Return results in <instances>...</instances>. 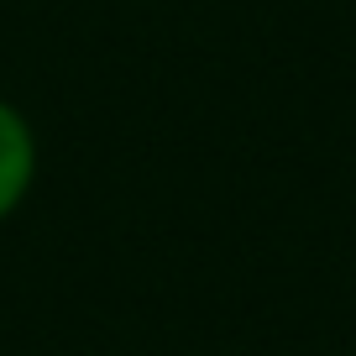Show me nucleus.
Returning a JSON list of instances; mask_svg holds the SVG:
<instances>
[{
    "label": "nucleus",
    "mask_w": 356,
    "mask_h": 356,
    "mask_svg": "<svg viewBox=\"0 0 356 356\" xmlns=\"http://www.w3.org/2000/svg\"><path fill=\"white\" fill-rule=\"evenodd\" d=\"M26 173H32V142H26V126L0 105V210H11V204H16V194L26 189Z\"/></svg>",
    "instance_id": "obj_1"
}]
</instances>
